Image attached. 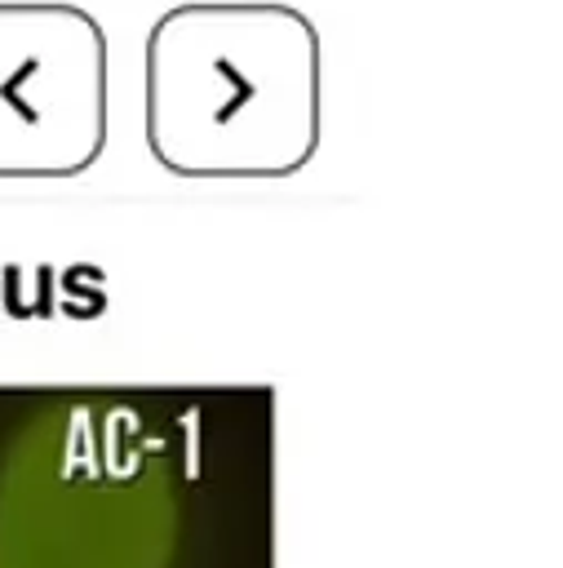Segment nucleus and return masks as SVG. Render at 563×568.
<instances>
[{"mask_svg": "<svg viewBox=\"0 0 563 568\" xmlns=\"http://www.w3.org/2000/svg\"><path fill=\"white\" fill-rule=\"evenodd\" d=\"M146 133L195 178L288 173L315 146V36L275 4H199L160 22L146 53Z\"/></svg>", "mask_w": 563, "mask_h": 568, "instance_id": "nucleus-1", "label": "nucleus"}, {"mask_svg": "<svg viewBox=\"0 0 563 568\" xmlns=\"http://www.w3.org/2000/svg\"><path fill=\"white\" fill-rule=\"evenodd\" d=\"M177 493L137 413L53 404L0 470V568H168Z\"/></svg>", "mask_w": 563, "mask_h": 568, "instance_id": "nucleus-2", "label": "nucleus"}, {"mask_svg": "<svg viewBox=\"0 0 563 568\" xmlns=\"http://www.w3.org/2000/svg\"><path fill=\"white\" fill-rule=\"evenodd\" d=\"M102 89V40L93 22L62 4L0 9V173L62 178L102 146V120L35 102L31 93Z\"/></svg>", "mask_w": 563, "mask_h": 568, "instance_id": "nucleus-3", "label": "nucleus"}]
</instances>
